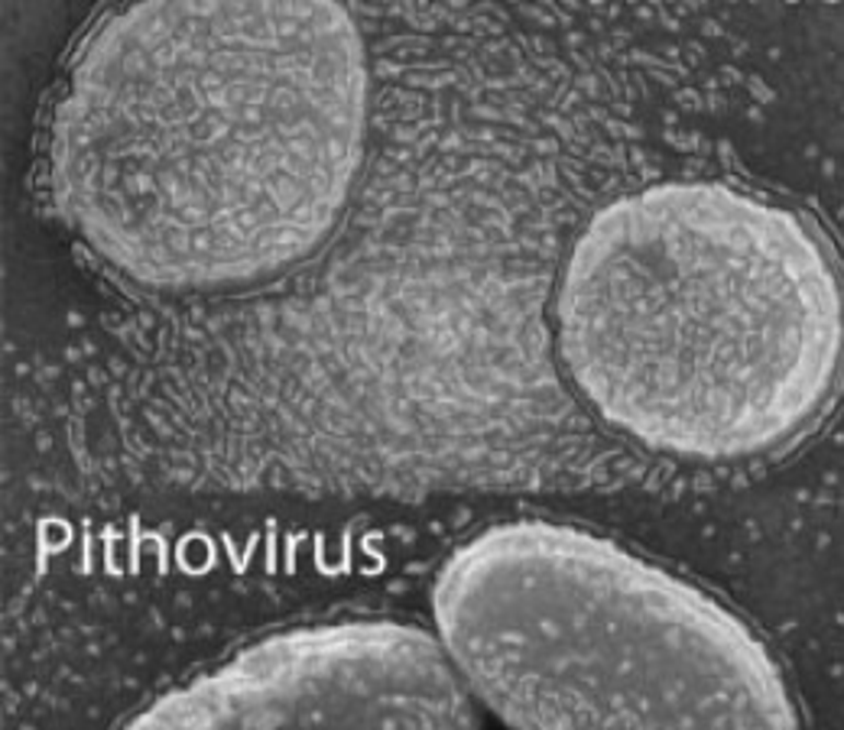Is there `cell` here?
<instances>
[{"instance_id": "obj_1", "label": "cell", "mask_w": 844, "mask_h": 730, "mask_svg": "<svg viewBox=\"0 0 844 730\" xmlns=\"http://www.w3.org/2000/svg\"><path fill=\"white\" fill-rule=\"evenodd\" d=\"M368 124L371 62L348 7L130 3L72 53L46 192L137 286H257L338 231Z\"/></svg>"}, {"instance_id": "obj_2", "label": "cell", "mask_w": 844, "mask_h": 730, "mask_svg": "<svg viewBox=\"0 0 844 730\" xmlns=\"http://www.w3.org/2000/svg\"><path fill=\"white\" fill-rule=\"evenodd\" d=\"M556 345L585 403L637 445L692 461L763 455L809 429L842 380V267L770 198L650 185L575 237Z\"/></svg>"}, {"instance_id": "obj_3", "label": "cell", "mask_w": 844, "mask_h": 730, "mask_svg": "<svg viewBox=\"0 0 844 730\" xmlns=\"http://www.w3.org/2000/svg\"><path fill=\"white\" fill-rule=\"evenodd\" d=\"M432 621L477 705L523 730L793 728L796 698L708 591L565 523H497L432 581Z\"/></svg>"}, {"instance_id": "obj_4", "label": "cell", "mask_w": 844, "mask_h": 730, "mask_svg": "<svg viewBox=\"0 0 844 730\" xmlns=\"http://www.w3.org/2000/svg\"><path fill=\"white\" fill-rule=\"evenodd\" d=\"M481 725L439 634L342 621L257 639L157 698L130 728H429Z\"/></svg>"}]
</instances>
